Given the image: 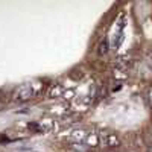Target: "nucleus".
Returning <instances> with one entry per match:
<instances>
[{
	"mask_svg": "<svg viewBox=\"0 0 152 152\" xmlns=\"http://www.w3.org/2000/svg\"><path fill=\"white\" fill-rule=\"evenodd\" d=\"M85 143H87V146H91V148L97 146V143H99V135H97L96 132L88 134V135L85 137Z\"/></svg>",
	"mask_w": 152,
	"mask_h": 152,
	"instance_id": "3",
	"label": "nucleus"
},
{
	"mask_svg": "<svg viewBox=\"0 0 152 152\" xmlns=\"http://www.w3.org/2000/svg\"><path fill=\"white\" fill-rule=\"evenodd\" d=\"M108 50H110V44H108L107 40H104L102 43H100V46H99V55H107Z\"/></svg>",
	"mask_w": 152,
	"mask_h": 152,
	"instance_id": "4",
	"label": "nucleus"
},
{
	"mask_svg": "<svg viewBox=\"0 0 152 152\" xmlns=\"http://www.w3.org/2000/svg\"><path fill=\"white\" fill-rule=\"evenodd\" d=\"M148 99H149V105L152 107V88L148 91Z\"/></svg>",
	"mask_w": 152,
	"mask_h": 152,
	"instance_id": "6",
	"label": "nucleus"
},
{
	"mask_svg": "<svg viewBox=\"0 0 152 152\" xmlns=\"http://www.w3.org/2000/svg\"><path fill=\"white\" fill-rule=\"evenodd\" d=\"M34 94V90H32V85L31 84H23L20 85L15 93H14V100L15 102H26V100H29Z\"/></svg>",
	"mask_w": 152,
	"mask_h": 152,
	"instance_id": "1",
	"label": "nucleus"
},
{
	"mask_svg": "<svg viewBox=\"0 0 152 152\" xmlns=\"http://www.w3.org/2000/svg\"><path fill=\"white\" fill-rule=\"evenodd\" d=\"M100 143L105 148H117L120 145V140L117 138V135H114V134H104L100 137Z\"/></svg>",
	"mask_w": 152,
	"mask_h": 152,
	"instance_id": "2",
	"label": "nucleus"
},
{
	"mask_svg": "<svg viewBox=\"0 0 152 152\" xmlns=\"http://www.w3.org/2000/svg\"><path fill=\"white\" fill-rule=\"evenodd\" d=\"M59 93H61V87L56 85V87H53V90L50 91V96H59Z\"/></svg>",
	"mask_w": 152,
	"mask_h": 152,
	"instance_id": "5",
	"label": "nucleus"
}]
</instances>
